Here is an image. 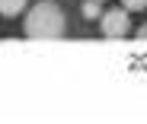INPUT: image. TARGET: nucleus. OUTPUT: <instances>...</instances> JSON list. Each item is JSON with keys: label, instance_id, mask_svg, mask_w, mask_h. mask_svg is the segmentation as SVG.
<instances>
[{"label": "nucleus", "instance_id": "1", "mask_svg": "<svg viewBox=\"0 0 147 124\" xmlns=\"http://www.w3.org/2000/svg\"><path fill=\"white\" fill-rule=\"evenodd\" d=\"M64 26H67L64 10L55 0H38V3L26 13V22H22V29H26L29 38H61Z\"/></svg>", "mask_w": 147, "mask_h": 124}, {"label": "nucleus", "instance_id": "2", "mask_svg": "<svg viewBox=\"0 0 147 124\" xmlns=\"http://www.w3.org/2000/svg\"><path fill=\"white\" fill-rule=\"evenodd\" d=\"M99 26H102V35H106V38H121V35H128V29H131L128 10H106V13L99 16Z\"/></svg>", "mask_w": 147, "mask_h": 124}, {"label": "nucleus", "instance_id": "3", "mask_svg": "<svg viewBox=\"0 0 147 124\" xmlns=\"http://www.w3.org/2000/svg\"><path fill=\"white\" fill-rule=\"evenodd\" d=\"M29 0H0V13L3 16H19L22 10H26Z\"/></svg>", "mask_w": 147, "mask_h": 124}, {"label": "nucleus", "instance_id": "4", "mask_svg": "<svg viewBox=\"0 0 147 124\" xmlns=\"http://www.w3.org/2000/svg\"><path fill=\"white\" fill-rule=\"evenodd\" d=\"M83 16H86V19H99V16H102L99 0H86V3H83Z\"/></svg>", "mask_w": 147, "mask_h": 124}, {"label": "nucleus", "instance_id": "5", "mask_svg": "<svg viewBox=\"0 0 147 124\" xmlns=\"http://www.w3.org/2000/svg\"><path fill=\"white\" fill-rule=\"evenodd\" d=\"M121 3H125V10H128V13H138V10H144V7H147V0H121Z\"/></svg>", "mask_w": 147, "mask_h": 124}, {"label": "nucleus", "instance_id": "6", "mask_svg": "<svg viewBox=\"0 0 147 124\" xmlns=\"http://www.w3.org/2000/svg\"><path fill=\"white\" fill-rule=\"evenodd\" d=\"M138 38H141V41H147V22H144V26L138 29Z\"/></svg>", "mask_w": 147, "mask_h": 124}, {"label": "nucleus", "instance_id": "7", "mask_svg": "<svg viewBox=\"0 0 147 124\" xmlns=\"http://www.w3.org/2000/svg\"><path fill=\"white\" fill-rule=\"evenodd\" d=\"M99 3H102V0H99Z\"/></svg>", "mask_w": 147, "mask_h": 124}]
</instances>
